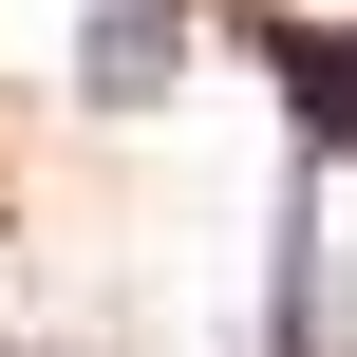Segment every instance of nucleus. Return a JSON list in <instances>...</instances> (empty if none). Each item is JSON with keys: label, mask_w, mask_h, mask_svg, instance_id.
<instances>
[{"label": "nucleus", "mask_w": 357, "mask_h": 357, "mask_svg": "<svg viewBox=\"0 0 357 357\" xmlns=\"http://www.w3.org/2000/svg\"><path fill=\"white\" fill-rule=\"evenodd\" d=\"M56 75H75V113H169V75H188V0H75Z\"/></svg>", "instance_id": "nucleus-1"}, {"label": "nucleus", "mask_w": 357, "mask_h": 357, "mask_svg": "<svg viewBox=\"0 0 357 357\" xmlns=\"http://www.w3.org/2000/svg\"><path fill=\"white\" fill-rule=\"evenodd\" d=\"M264 75L301 113V151H357V19H264Z\"/></svg>", "instance_id": "nucleus-2"}]
</instances>
